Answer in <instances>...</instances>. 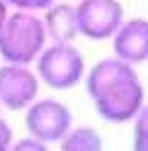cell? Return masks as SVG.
Segmentation results:
<instances>
[{"mask_svg": "<svg viewBox=\"0 0 148 151\" xmlns=\"http://www.w3.org/2000/svg\"><path fill=\"white\" fill-rule=\"evenodd\" d=\"M85 90L97 115L109 124H129L146 105V88L136 66L117 56L97 61L85 73Z\"/></svg>", "mask_w": 148, "mask_h": 151, "instance_id": "obj_1", "label": "cell"}, {"mask_svg": "<svg viewBox=\"0 0 148 151\" xmlns=\"http://www.w3.org/2000/svg\"><path fill=\"white\" fill-rule=\"evenodd\" d=\"M46 44H49V37H46L44 20L39 17V12L10 10L3 29H0V59H3V63L32 66Z\"/></svg>", "mask_w": 148, "mask_h": 151, "instance_id": "obj_2", "label": "cell"}, {"mask_svg": "<svg viewBox=\"0 0 148 151\" xmlns=\"http://www.w3.org/2000/svg\"><path fill=\"white\" fill-rule=\"evenodd\" d=\"M36 76L44 86L51 90H70L78 83L85 81L88 66L85 56L80 54L75 44H53L49 42L39 54V59L34 61Z\"/></svg>", "mask_w": 148, "mask_h": 151, "instance_id": "obj_3", "label": "cell"}, {"mask_svg": "<svg viewBox=\"0 0 148 151\" xmlns=\"http://www.w3.org/2000/svg\"><path fill=\"white\" fill-rule=\"evenodd\" d=\"M24 127L27 134L46 141V144H58L73 127V112L66 102L53 98H36L24 110Z\"/></svg>", "mask_w": 148, "mask_h": 151, "instance_id": "obj_4", "label": "cell"}, {"mask_svg": "<svg viewBox=\"0 0 148 151\" xmlns=\"http://www.w3.org/2000/svg\"><path fill=\"white\" fill-rule=\"evenodd\" d=\"M75 12H78L80 37H85L90 42L112 39L119 24L126 20L124 5L119 0H78Z\"/></svg>", "mask_w": 148, "mask_h": 151, "instance_id": "obj_5", "label": "cell"}, {"mask_svg": "<svg viewBox=\"0 0 148 151\" xmlns=\"http://www.w3.org/2000/svg\"><path fill=\"white\" fill-rule=\"evenodd\" d=\"M41 81L36 71L27 63H3L0 66V105L20 112L39 98Z\"/></svg>", "mask_w": 148, "mask_h": 151, "instance_id": "obj_6", "label": "cell"}, {"mask_svg": "<svg viewBox=\"0 0 148 151\" xmlns=\"http://www.w3.org/2000/svg\"><path fill=\"white\" fill-rule=\"evenodd\" d=\"M112 51L117 59L131 66L148 61V20L146 17H131L119 24L112 37Z\"/></svg>", "mask_w": 148, "mask_h": 151, "instance_id": "obj_7", "label": "cell"}, {"mask_svg": "<svg viewBox=\"0 0 148 151\" xmlns=\"http://www.w3.org/2000/svg\"><path fill=\"white\" fill-rule=\"evenodd\" d=\"M41 20H44L46 37L53 44H73L80 37L75 3H58L56 0L41 12Z\"/></svg>", "mask_w": 148, "mask_h": 151, "instance_id": "obj_8", "label": "cell"}, {"mask_svg": "<svg viewBox=\"0 0 148 151\" xmlns=\"http://www.w3.org/2000/svg\"><path fill=\"white\" fill-rule=\"evenodd\" d=\"M58 151H105L102 134L90 124H73L58 141Z\"/></svg>", "mask_w": 148, "mask_h": 151, "instance_id": "obj_9", "label": "cell"}, {"mask_svg": "<svg viewBox=\"0 0 148 151\" xmlns=\"http://www.w3.org/2000/svg\"><path fill=\"white\" fill-rule=\"evenodd\" d=\"M134 151H148V102L134 117Z\"/></svg>", "mask_w": 148, "mask_h": 151, "instance_id": "obj_10", "label": "cell"}, {"mask_svg": "<svg viewBox=\"0 0 148 151\" xmlns=\"http://www.w3.org/2000/svg\"><path fill=\"white\" fill-rule=\"evenodd\" d=\"M10 5V10H27V12H44L49 5L56 0H5Z\"/></svg>", "mask_w": 148, "mask_h": 151, "instance_id": "obj_11", "label": "cell"}, {"mask_svg": "<svg viewBox=\"0 0 148 151\" xmlns=\"http://www.w3.org/2000/svg\"><path fill=\"white\" fill-rule=\"evenodd\" d=\"M10 151H51L49 144L46 141H39V139H34V137H22V139H15L12 141V146Z\"/></svg>", "mask_w": 148, "mask_h": 151, "instance_id": "obj_12", "label": "cell"}, {"mask_svg": "<svg viewBox=\"0 0 148 151\" xmlns=\"http://www.w3.org/2000/svg\"><path fill=\"white\" fill-rule=\"evenodd\" d=\"M12 141H15V137H12V127L7 124L3 117H0V151H10Z\"/></svg>", "mask_w": 148, "mask_h": 151, "instance_id": "obj_13", "label": "cell"}, {"mask_svg": "<svg viewBox=\"0 0 148 151\" xmlns=\"http://www.w3.org/2000/svg\"><path fill=\"white\" fill-rule=\"evenodd\" d=\"M7 15H10V5L5 3V0H0V29H3V24L7 20Z\"/></svg>", "mask_w": 148, "mask_h": 151, "instance_id": "obj_14", "label": "cell"}, {"mask_svg": "<svg viewBox=\"0 0 148 151\" xmlns=\"http://www.w3.org/2000/svg\"><path fill=\"white\" fill-rule=\"evenodd\" d=\"M0 110H3V105H0Z\"/></svg>", "mask_w": 148, "mask_h": 151, "instance_id": "obj_15", "label": "cell"}, {"mask_svg": "<svg viewBox=\"0 0 148 151\" xmlns=\"http://www.w3.org/2000/svg\"><path fill=\"white\" fill-rule=\"evenodd\" d=\"M75 3H78V0H75Z\"/></svg>", "mask_w": 148, "mask_h": 151, "instance_id": "obj_16", "label": "cell"}]
</instances>
